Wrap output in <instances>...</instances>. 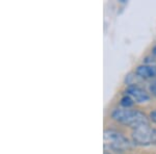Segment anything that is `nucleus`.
<instances>
[{
  "label": "nucleus",
  "mask_w": 156,
  "mask_h": 154,
  "mask_svg": "<svg viewBox=\"0 0 156 154\" xmlns=\"http://www.w3.org/2000/svg\"><path fill=\"white\" fill-rule=\"evenodd\" d=\"M112 118L117 123L131 128H137L142 125L149 124V118L140 110L130 108H117L112 113Z\"/></svg>",
  "instance_id": "f257e3e1"
},
{
  "label": "nucleus",
  "mask_w": 156,
  "mask_h": 154,
  "mask_svg": "<svg viewBox=\"0 0 156 154\" xmlns=\"http://www.w3.org/2000/svg\"><path fill=\"white\" fill-rule=\"evenodd\" d=\"M105 150L122 153L131 148V142L122 132L115 129H106L103 134Z\"/></svg>",
  "instance_id": "f03ea898"
},
{
  "label": "nucleus",
  "mask_w": 156,
  "mask_h": 154,
  "mask_svg": "<svg viewBox=\"0 0 156 154\" xmlns=\"http://www.w3.org/2000/svg\"><path fill=\"white\" fill-rule=\"evenodd\" d=\"M132 142L138 146H150L156 144V128L149 124L134 128L132 131Z\"/></svg>",
  "instance_id": "7ed1b4c3"
},
{
  "label": "nucleus",
  "mask_w": 156,
  "mask_h": 154,
  "mask_svg": "<svg viewBox=\"0 0 156 154\" xmlns=\"http://www.w3.org/2000/svg\"><path fill=\"white\" fill-rule=\"evenodd\" d=\"M125 95H128L129 97H131L133 101L138 104H144L150 101V95L149 93L143 88L138 87L136 84H129L125 90Z\"/></svg>",
  "instance_id": "20e7f679"
},
{
  "label": "nucleus",
  "mask_w": 156,
  "mask_h": 154,
  "mask_svg": "<svg viewBox=\"0 0 156 154\" xmlns=\"http://www.w3.org/2000/svg\"><path fill=\"white\" fill-rule=\"evenodd\" d=\"M134 103L135 102L133 101L132 98L129 97L128 95H124L121 98V101H120V104L123 108H130L131 106H133Z\"/></svg>",
  "instance_id": "39448f33"
},
{
  "label": "nucleus",
  "mask_w": 156,
  "mask_h": 154,
  "mask_svg": "<svg viewBox=\"0 0 156 154\" xmlns=\"http://www.w3.org/2000/svg\"><path fill=\"white\" fill-rule=\"evenodd\" d=\"M149 90H150V93H151V94H152L153 96H155V97H156V79H155V80H153V81L150 83Z\"/></svg>",
  "instance_id": "423d86ee"
},
{
  "label": "nucleus",
  "mask_w": 156,
  "mask_h": 154,
  "mask_svg": "<svg viewBox=\"0 0 156 154\" xmlns=\"http://www.w3.org/2000/svg\"><path fill=\"white\" fill-rule=\"evenodd\" d=\"M149 118H150V120L152 121L153 123H155V124H156V110H153V112L150 113Z\"/></svg>",
  "instance_id": "0eeeda50"
},
{
  "label": "nucleus",
  "mask_w": 156,
  "mask_h": 154,
  "mask_svg": "<svg viewBox=\"0 0 156 154\" xmlns=\"http://www.w3.org/2000/svg\"><path fill=\"white\" fill-rule=\"evenodd\" d=\"M152 53L154 54L155 56H156V46H154V48H153V49H152Z\"/></svg>",
  "instance_id": "6e6552de"
},
{
  "label": "nucleus",
  "mask_w": 156,
  "mask_h": 154,
  "mask_svg": "<svg viewBox=\"0 0 156 154\" xmlns=\"http://www.w3.org/2000/svg\"><path fill=\"white\" fill-rule=\"evenodd\" d=\"M104 154H109V153H108V152H105Z\"/></svg>",
  "instance_id": "1a4fd4ad"
}]
</instances>
